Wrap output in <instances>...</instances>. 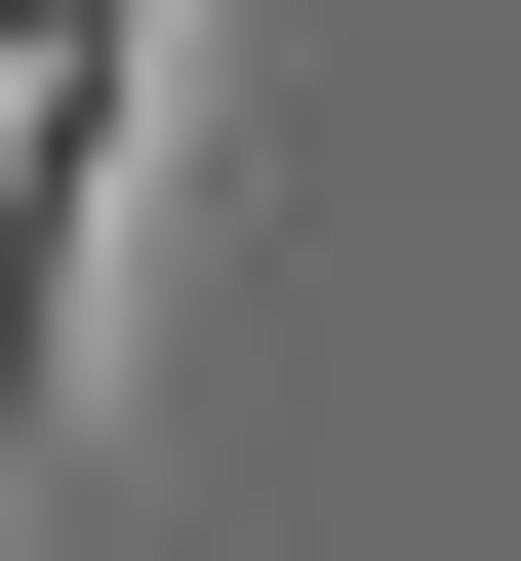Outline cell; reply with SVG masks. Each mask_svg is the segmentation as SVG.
Masks as SVG:
<instances>
[{
    "mask_svg": "<svg viewBox=\"0 0 521 561\" xmlns=\"http://www.w3.org/2000/svg\"><path fill=\"white\" fill-rule=\"evenodd\" d=\"M121 121H161V0H0V442L81 401V241H121Z\"/></svg>",
    "mask_w": 521,
    "mask_h": 561,
    "instance_id": "1",
    "label": "cell"
}]
</instances>
